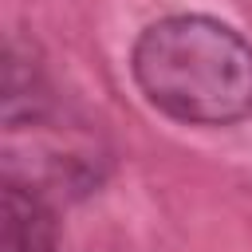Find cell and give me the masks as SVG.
Masks as SVG:
<instances>
[{"instance_id":"cell-1","label":"cell","mask_w":252,"mask_h":252,"mask_svg":"<svg viewBox=\"0 0 252 252\" xmlns=\"http://www.w3.org/2000/svg\"><path fill=\"white\" fill-rule=\"evenodd\" d=\"M142 94L177 122L224 126L252 114V47L209 16H165L134 43Z\"/></svg>"},{"instance_id":"cell-2","label":"cell","mask_w":252,"mask_h":252,"mask_svg":"<svg viewBox=\"0 0 252 252\" xmlns=\"http://www.w3.org/2000/svg\"><path fill=\"white\" fill-rule=\"evenodd\" d=\"M4 252H59L55 209L20 181L4 185Z\"/></svg>"}]
</instances>
